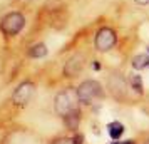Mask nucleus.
Returning <instances> with one entry per match:
<instances>
[{
    "instance_id": "nucleus-9",
    "label": "nucleus",
    "mask_w": 149,
    "mask_h": 144,
    "mask_svg": "<svg viewBox=\"0 0 149 144\" xmlns=\"http://www.w3.org/2000/svg\"><path fill=\"white\" fill-rule=\"evenodd\" d=\"M29 55L34 57V59L45 57V55H47V47H45V44H35V45H32L30 50H29Z\"/></svg>"
},
{
    "instance_id": "nucleus-3",
    "label": "nucleus",
    "mask_w": 149,
    "mask_h": 144,
    "mask_svg": "<svg viewBox=\"0 0 149 144\" xmlns=\"http://www.w3.org/2000/svg\"><path fill=\"white\" fill-rule=\"evenodd\" d=\"M116 42H117V35H116L114 30L111 27H102L95 34L94 45L99 52H107L116 45Z\"/></svg>"
},
{
    "instance_id": "nucleus-12",
    "label": "nucleus",
    "mask_w": 149,
    "mask_h": 144,
    "mask_svg": "<svg viewBox=\"0 0 149 144\" xmlns=\"http://www.w3.org/2000/svg\"><path fill=\"white\" fill-rule=\"evenodd\" d=\"M82 141H84V137H82V136H75L74 137V143L75 144H82Z\"/></svg>"
},
{
    "instance_id": "nucleus-2",
    "label": "nucleus",
    "mask_w": 149,
    "mask_h": 144,
    "mask_svg": "<svg viewBox=\"0 0 149 144\" xmlns=\"http://www.w3.org/2000/svg\"><path fill=\"white\" fill-rule=\"evenodd\" d=\"M102 94V86L97 81H84L79 84V87L75 89L77 101L84 104H91Z\"/></svg>"
},
{
    "instance_id": "nucleus-13",
    "label": "nucleus",
    "mask_w": 149,
    "mask_h": 144,
    "mask_svg": "<svg viewBox=\"0 0 149 144\" xmlns=\"http://www.w3.org/2000/svg\"><path fill=\"white\" fill-rule=\"evenodd\" d=\"M136 3H137V5H148L149 3V0H134Z\"/></svg>"
},
{
    "instance_id": "nucleus-14",
    "label": "nucleus",
    "mask_w": 149,
    "mask_h": 144,
    "mask_svg": "<svg viewBox=\"0 0 149 144\" xmlns=\"http://www.w3.org/2000/svg\"><path fill=\"white\" fill-rule=\"evenodd\" d=\"M112 144H134V141H119V143H112Z\"/></svg>"
},
{
    "instance_id": "nucleus-8",
    "label": "nucleus",
    "mask_w": 149,
    "mask_h": 144,
    "mask_svg": "<svg viewBox=\"0 0 149 144\" xmlns=\"http://www.w3.org/2000/svg\"><path fill=\"white\" fill-rule=\"evenodd\" d=\"M107 132L112 139H119V137L122 136V132H124V126H122L121 122H117V121L109 122L107 124Z\"/></svg>"
},
{
    "instance_id": "nucleus-10",
    "label": "nucleus",
    "mask_w": 149,
    "mask_h": 144,
    "mask_svg": "<svg viewBox=\"0 0 149 144\" xmlns=\"http://www.w3.org/2000/svg\"><path fill=\"white\" fill-rule=\"evenodd\" d=\"M129 82H131V87H132L137 94H142V79H141V76L132 74L131 79H129Z\"/></svg>"
},
{
    "instance_id": "nucleus-1",
    "label": "nucleus",
    "mask_w": 149,
    "mask_h": 144,
    "mask_svg": "<svg viewBox=\"0 0 149 144\" xmlns=\"http://www.w3.org/2000/svg\"><path fill=\"white\" fill-rule=\"evenodd\" d=\"M25 27V17L20 12H10L0 20V30L7 37H14Z\"/></svg>"
},
{
    "instance_id": "nucleus-4",
    "label": "nucleus",
    "mask_w": 149,
    "mask_h": 144,
    "mask_svg": "<svg viewBox=\"0 0 149 144\" xmlns=\"http://www.w3.org/2000/svg\"><path fill=\"white\" fill-rule=\"evenodd\" d=\"M54 107H55V112H57L59 116H62V117L69 116L72 111H75L72 94H70L69 90H65V92H59V94L55 96Z\"/></svg>"
},
{
    "instance_id": "nucleus-6",
    "label": "nucleus",
    "mask_w": 149,
    "mask_h": 144,
    "mask_svg": "<svg viewBox=\"0 0 149 144\" xmlns=\"http://www.w3.org/2000/svg\"><path fill=\"white\" fill-rule=\"evenodd\" d=\"M82 67H84L82 57L81 55H75V57H72V59L67 62V65H65V74H67L69 77H72V76H75L77 72H81Z\"/></svg>"
},
{
    "instance_id": "nucleus-5",
    "label": "nucleus",
    "mask_w": 149,
    "mask_h": 144,
    "mask_svg": "<svg viewBox=\"0 0 149 144\" xmlns=\"http://www.w3.org/2000/svg\"><path fill=\"white\" fill-rule=\"evenodd\" d=\"M34 90H35V86L32 82H22L17 89L14 90L12 94V101H14L17 106H25V104L30 101V97L34 96Z\"/></svg>"
},
{
    "instance_id": "nucleus-11",
    "label": "nucleus",
    "mask_w": 149,
    "mask_h": 144,
    "mask_svg": "<svg viewBox=\"0 0 149 144\" xmlns=\"http://www.w3.org/2000/svg\"><path fill=\"white\" fill-rule=\"evenodd\" d=\"M52 144H75L74 139H69V137H61V139H55Z\"/></svg>"
},
{
    "instance_id": "nucleus-7",
    "label": "nucleus",
    "mask_w": 149,
    "mask_h": 144,
    "mask_svg": "<svg viewBox=\"0 0 149 144\" xmlns=\"http://www.w3.org/2000/svg\"><path fill=\"white\" fill-rule=\"evenodd\" d=\"M131 65L136 70H142V69L149 67V54H137L131 59Z\"/></svg>"
}]
</instances>
